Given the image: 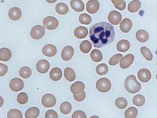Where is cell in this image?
Wrapping results in <instances>:
<instances>
[{
  "mask_svg": "<svg viewBox=\"0 0 157 118\" xmlns=\"http://www.w3.org/2000/svg\"><path fill=\"white\" fill-rule=\"evenodd\" d=\"M79 21L82 24L88 25L91 22L92 18L90 15L85 13V14H82L79 15Z\"/></svg>",
  "mask_w": 157,
  "mask_h": 118,
  "instance_id": "38",
  "label": "cell"
},
{
  "mask_svg": "<svg viewBox=\"0 0 157 118\" xmlns=\"http://www.w3.org/2000/svg\"><path fill=\"white\" fill-rule=\"evenodd\" d=\"M138 111L135 107H130L125 111L124 116L125 118H136L138 116Z\"/></svg>",
  "mask_w": 157,
  "mask_h": 118,
  "instance_id": "27",
  "label": "cell"
},
{
  "mask_svg": "<svg viewBox=\"0 0 157 118\" xmlns=\"http://www.w3.org/2000/svg\"><path fill=\"white\" fill-rule=\"evenodd\" d=\"M50 67V63L46 60H39L36 65V70L40 73H46Z\"/></svg>",
  "mask_w": 157,
  "mask_h": 118,
  "instance_id": "9",
  "label": "cell"
},
{
  "mask_svg": "<svg viewBox=\"0 0 157 118\" xmlns=\"http://www.w3.org/2000/svg\"><path fill=\"white\" fill-rule=\"evenodd\" d=\"M134 61V56L132 54H128L122 57L120 60V66L122 69H127L130 66Z\"/></svg>",
  "mask_w": 157,
  "mask_h": 118,
  "instance_id": "8",
  "label": "cell"
},
{
  "mask_svg": "<svg viewBox=\"0 0 157 118\" xmlns=\"http://www.w3.org/2000/svg\"><path fill=\"white\" fill-rule=\"evenodd\" d=\"M115 7L117 9L120 10V11L124 10L126 8V2L125 1H124L121 5H120V6H115Z\"/></svg>",
  "mask_w": 157,
  "mask_h": 118,
  "instance_id": "45",
  "label": "cell"
},
{
  "mask_svg": "<svg viewBox=\"0 0 157 118\" xmlns=\"http://www.w3.org/2000/svg\"><path fill=\"white\" fill-rule=\"evenodd\" d=\"M87 11L90 14L97 13L100 8V2L98 0H90L86 6Z\"/></svg>",
  "mask_w": 157,
  "mask_h": 118,
  "instance_id": "11",
  "label": "cell"
},
{
  "mask_svg": "<svg viewBox=\"0 0 157 118\" xmlns=\"http://www.w3.org/2000/svg\"><path fill=\"white\" fill-rule=\"evenodd\" d=\"M41 102L44 106L46 108H51L56 105V98L53 95L47 93L43 96L41 99Z\"/></svg>",
  "mask_w": 157,
  "mask_h": 118,
  "instance_id": "6",
  "label": "cell"
},
{
  "mask_svg": "<svg viewBox=\"0 0 157 118\" xmlns=\"http://www.w3.org/2000/svg\"><path fill=\"white\" fill-rule=\"evenodd\" d=\"M74 50L73 47L70 45H67L63 49L61 53L62 59L64 61H69L71 60L74 55Z\"/></svg>",
  "mask_w": 157,
  "mask_h": 118,
  "instance_id": "14",
  "label": "cell"
},
{
  "mask_svg": "<svg viewBox=\"0 0 157 118\" xmlns=\"http://www.w3.org/2000/svg\"><path fill=\"white\" fill-rule=\"evenodd\" d=\"M47 2H48V3H50V4H52V3H54V2H56L57 0H45Z\"/></svg>",
  "mask_w": 157,
  "mask_h": 118,
  "instance_id": "47",
  "label": "cell"
},
{
  "mask_svg": "<svg viewBox=\"0 0 157 118\" xmlns=\"http://www.w3.org/2000/svg\"><path fill=\"white\" fill-rule=\"evenodd\" d=\"M72 118H86V113L82 111L74 112L72 115Z\"/></svg>",
  "mask_w": 157,
  "mask_h": 118,
  "instance_id": "41",
  "label": "cell"
},
{
  "mask_svg": "<svg viewBox=\"0 0 157 118\" xmlns=\"http://www.w3.org/2000/svg\"><path fill=\"white\" fill-rule=\"evenodd\" d=\"M108 72V67L105 63H102L98 65L96 67V72L99 75H104Z\"/></svg>",
  "mask_w": 157,
  "mask_h": 118,
  "instance_id": "37",
  "label": "cell"
},
{
  "mask_svg": "<svg viewBox=\"0 0 157 118\" xmlns=\"http://www.w3.org/2000/svg\"><path fill=\"white\" fill-rule=\"evenodd\" d=\"M45 28L44 26L37 25L32 28L30 32L31 37L35 40H39L43 38L45 34Z\"/></svg>",
  "mask_w": 157,
  "mask_h": 118,
  "instance_id": "4",
  "label": "cell"
},
{
  "mask_svg": "<svg viewBox=\"0 0 157 118\" xmlns=\"http://www.w3.org/2000/svg\"><path fill=\"white\" fill-rule=\"evenodd\" d=\"M90 56L93 61L95 62H97V63L101 61L103 58L101 52H100L99 50H97V49L93 50L91 53Z\"/></svg>",
  "mask_w": 157,
  "mask_h": 118,
  "instance_id": "30",
  "label": "cell"
},
{
  "mask_svg": "<svg viewBox=\"0 0 157 118\" xmlns=\"http://www.w3.org/2000/svg\"><path fill=\"white\" fill-rule=\"evenodd\" d=\"M64 73L65 78L68 81H72L75 79L76 74L75 73V71L71 67H67L66 69H65Z\"/></svg>",
  "mask_w": 157,
  "mask_h": 118,
  "instance_id": "26",
  "label": "cell"
},
{
  "mask_svg": "<svg viewBox=\"0 0 157 118\" xmlns=\"http://www.w3.org/2000/svg\"><path fill=\"white\" fill-rule=\"evenodd\" d=\"M138 78L143 83L148 82L150 81L151 78V73L149 70L147 69H141L138 72Z\"/></svg>",
  "mask_w": 157,
  "mask_h": 118,
  "instance_id": "13",
  "label": "cell"
},
{
  "mask_svg": "<svg viewBox=\"0 0 157 118\" xmlns=\"http://www.w3.org/2000/svg\"><path fill=\"white\" fill-rule=\"evenodd\" d=\"M43 24L46 29L50 30H52L56 29L57 28L59 22L56 18L49 16L45 17L44 19Z\"/></svg>",
  "mask_w": 157,
  "mask_h": 118,
  "instance_id": "5",
  "label": "cell"
},
{
  "mask_svg": "<svg viewBox=\"0 0 157 118\" xmlns=\"http://www.w3.org/2000/svg\"><path fill=\"white\" fill-rule=\"evenodd\" d=\"M85 85L82 81H77L71 86L70 90L74 95H77L84 91Z\"/></svg>",
  "mask_w": 157,
  "mask_h": 118,
  "instance_id": "15",
  "label": "cell"
},
{
  "mask_svg": "<svg viewBox=\"0 0 157 118\" xmlns=\"http://www.w3.org/2000/svg\"><path fill=\"white\" fill-rule=\"evenodd\" d=\"M79 49H80V50L82 53H88L92 49V45L89 41L85 40L81 43V44L79 45Z\"/></svg>",
  "mask_w": 157,
  "mask_h": 118,
  "instance_id": "29",
  "label": "cell"
},
{
  "mask_svg": "<svg viewBox=\"0 0 157 118\" xmlns=\"http://www.w3.org/2000/svg\"><path fill=\"white\" fill-rule=\"evenodd\" d=\"M115 105L116 106L121 109H125L127 105H128V102L127 100L124 98V97H118L115 100Z\"/></svg>",
  "mask_w": 157,
  "mask_h": 118,
  "instance_id": "33",
  "label": "cell"
},
{
  "mask_svg": "<svg viewBox=\"0 0 157 118\" xmlns=\"http://www.w3.org/2000/svg\"><path fill=\"white\" fill-rule=\"evenodd\" d=\"M88 34V29L82 26H79L74 30V35L78 38H84L87 36Z\"/></svg>",
  "mask_w": 157,
  "mask_h": 118,
  "instance_id": "21",
  "label": "cell"
},
{
  "mask_svg": "<svg viewBox=\"0 0 157 118\" xmlns=\"http://www.w3.org/2000/svg\"><path fill=\"white\" fill-rule=\"evenodd\" d=\"M141 7V2L139 0H133L129 3L128 10L130 13L137 12Z\"/></svg>",
  "mask_w": 157,
  "mask_h": 118,
  "instance_id": "23",
  "label": "cell"
},
{
  "mask_svg": "<svg viewBox=\"0 0 157 118\" xmlns=\"http://www.w3.org/2000/svg\"><path fill=\"white\" fill-rule=\"evenodd\" d=\"M114 27L107 22H100L93 25L90 29V39L97 48H102L114 40Z\"/></svg>",
  "mask_w": 157,
  "mask_h": 118,
  "instance_id": "1",
  "label": "cell"
},
{
  "mask_svg": "<svg viewBox=\"0 0 157 118\" xmlns=\"http://www.w3.org/2000/svg\"><path fill=\"white\" fill-rule=\"evenodd\" d=\"M8 67L7 65L0 63V76H3L7 73Z\"/></svg>",
  "mask_w": 157,
  "mask_h": 118,
  "instance_id": "44",
  "label": "cell"
},
{
  "mask_svg": "<svg viewBox=\"0 0 157 118\" xmlns=\"http://www.w3.org/2000/svg\"><path fill=\"white\" fill-rule=\"evenodd\" d=\"M40 111L39 108L36 107H32L29 108L27 111L25 112V118H36L40 115Z\"/></svg>",
  "mask_w": 157,
  "mask_h": 118,
  "instance_id": "24",
  "label": "cell"
},
{
  "mask_svg": "<svg viewBox=\"0 0 157 118\" xmlns=\"http://www.w3.org/2000/svg\"><path fill=\"white\" fill-rule=\"evenodd\" d=\"M96 88L100 92L106 93L111 88V83L107 78H101L97 81Z\"/></svg>",
  "mask_w": 157,
  "mask_h": 118,
  "instance_id": "3",
  "label": "cell"
},
{
  "mask_svg": "<svg viewBox=\"0 0 157 118\" xmlns=\"http://www.w3.org/2000/svg\"></svg>",
  "mask_w": 157,
  "mask_h": 118,
  "instance_id": "50",
  "label": "cell"
},
{
  "mask_svg": "<svg viewBox=\"0 0 157 118\" xmlns=\"http://www.w3.org/2000/svg\"><path fill=\"white\" fill-rule=\"evenodd\" d=\"M112 2L114 4V6H120L124 1V0H111Z\"/></svg>",
  "mask_w": 157,
  "mask_h": 118,
  "instance_id": "46",
  "label": "cell"
},
{
  "mask_svg": "<svg viewBox=\"0 0 157 118\" xmlns=\"http://www.w3.org/2000/svg\"><path fill=\"white\" fill-rule=\"evenodd\" d=\"M132 102L136 106H142L145 102V97L142 95H137L134 97Z\"/></svg>",
  "mask_w": 157,
  "mask_h": 118,
  "instance_id": "32",
  "label": "cell"
},
{
  "mask_svg": "<svg viewBox=\"0 0 157 118\" xmlns=\"http://www.w3.org/2000/svg\"><path fill=\"white\" fill-rule=\"evenodd\" d=\"M7 118H22V114L20 110L13 109L8 112Z\"/></svg>",
  "mask_w": 157,
  "mask_h": 118,
  "instance_id": "36",
  "label": "cell"
},
{
  "mask_svg": "<svg viewBox=\"0 0 157 118\" xmlns=\"http://www.w3.org/2000/svg\"><path fill=\"white\" fill-rule=\"evenodd\" d=\"M156 77H157V76H156Z\"/></svg>",
  "mask_w": 157,
  "mask_h": 118,
  "instance_id": "49",
  "label": "cell"
},
{
  "mask_svg": "<svg viewBox=\"0 0 157 118\" xmlns=\"http://www.w3.org/2000/svg\"><path fill=\"white\" fill-rule=\"evenodd\" d=\"M63 76L62 70L59 67H54L50 71V77L53 81H59Z\"/></svg>",
  "mask_w": 157,
  "mask_h": 118,
  "instance_id": "17",
  "label": "cell"
},
{
  "mask_svg": "<svg viewBox=\"0 0 157 118\" xmlns=\"http://www.w3.org/2000/svg\"><path fill=\"white\" fill-rule=\"evenodd\" d=\"M132 22L129 18H124L121 22L120 25V27L122 32L125 33H128L132 29Z\"/></svg>",
  "mask_w": 157,
  "mask_h": 118,
  "instance_id": "18",
  "label": "cell"
},
{
  "mask_svg": "<svg viewBox=\"0 0 157 118\" xmlns=\"http://www.w3.org/2000/svg\"><path fill=\"white\" fill-rule=\"evenodd\" d=\"M86 92L84 91L82 93H79V94H77V95H74L73 94V97L74 99L77 100V102H81L82 100H84L86 98Z\"/></svg>",
  "mask_w": 157,
  "mask_h": 118,
  "instance_id": "42",
  "label": "cell"
},
{
  "mask_svg": "<svg viewBox=\"0 0 157 118\" xmlns=\"http://www.w3.org/2000/svg\"><path fill=\"white\" fill-rule=\"evenodd\" d=\"M90 118H100L98 116H92L91 117H90Z\"/></svg>",
  "mask_w": 157,
  "mask_h": 118,
  "instance_id": "48",
  "label": "cell"
},
{
  "mask_svg": "<svg viewBox=\"0 0 157 118\" xmlns=\"http://www.w3.org/2000/svg\"><path fill=\"white\" fill-rule=\"evenodd\" d=\"M122 57V54H115L114 56L111 57V58L109 59V65H111V66L116 65L118 63L120 60H121Z\"/></svg>",
  "mask_w": 157,
  "mask_h": 118,
  "instance_id": "40",
  "label": "cell"
},
{
  "mask_svg": "<svg viewBox=\"0 0 157 118\" xmlns=\"http://www.w3.org/2000/svg\"><path fill=\"white\" fill-rule=\"evenodd\" d=\"M12 53L8 48H2L0 50V60L3 61H7L11 58Z\"/></svg>",
  "mask_w": 157,
  "mask_h": 118,
  "instance_id": "25",
  "label": "cell"
},
{
  "mask_svg": "<svg viewBox=\"0 0 157 118\" xmlns=\"http://www.w3.org/2000/svg\"><path fill=\"white\" fill-rule=\"evenodd\" d=\"M71 110V104L68 102H64L60 105V111L63 114H68Z\"/></svg>",
  "mask_w": 157,
  "mask_h": 118,
  "instance_id": "34",
  "label": "cell"
},
{
  "mask_svg": "<svg viewBox=\"0 0 157 118\" xmlns=\"http://www.w3.org/2000/svg\"><path fill=\"white\" fill-rule=\"evenodd\" d=\"M56 10L59 14L65 15L68 12V7L66 4L59 2L57 4Z\"/></svg>",
  "mask_w": 157,
  "mask_h": 118,
  "instance_id": "28",
  "label": "cell"
},
{
  "mask_svg": "<svg viewBox=\"0 0 157 118\" xmlns=\"http://www.w3.org/2000/svg\"><path fill=\"white\" fill-rule=\"evenodd\" d=\"M19 74H20V76L22 78L27 79L31 76L32 71H31V69L29 67H22L20 70Z\"/></svg>",
  "mask_w": 157,
  "mask_h": 118,
  "instance_id": "31",
  "label": "cell"
},
{
  "mask_svg": "<svg viewBox=\"0 0 157 118\" xmlns=\"http://www.w3.org/2000/svg\"><path fill=\"white\" fill-rule=\"evenodd\" d=\"M70 6L76 12H81L84 10V4L81 0H71Z\"/></svg>",
  "mask_w": 157,
  "mask_h": 118,
  "instance_id": "20",
  "label": "cell"
},
{
  "mask_svg": "<svg viewBox=\"0 0 157 118\" xmlns=\"http://www.w3.org/2000/svg\"><path fill=\"white\" fill-rule=\"evenodd\" d=\"M108 19L111 24L118 25L121 21L122 15L120 13L117 11H112L108 14Z\"/></svg>",
  "mask_w": 157,
  "mask_h": 118,
  "instance_id": "10",
  "label": "cell"
},
{
  "mask_svg": "<svg viewBox=\"0 0 157 118\" xmlns=\"http://www.w3.org/2000/svg\"><path fill=\"white\" fill-rule=\"evenodd\" d=\"M141 54H143L144 57L148 61H151L152 59L153 58L152 54L151 52L150 51V49H148L146 47H142L141 48Z\"/></svg>",
  "mask_w": 157,
  "mask_h": 118,
  "instance_id": "35",
  "label": "cell"
},
{
  "mask_svg": "<svg viewBox=\"0 0 157 118\" xmlns=\"http://www.w3.org/2000/svg\"><path fill=\"white\" fill-rule=\"evenodd\" d=\"M136 38L137 40L141 43H145L149 39L148 32L144 30H139L136 33Z\"/></svg>",
  "mask_w": 157,
  "mask_h": 118,
  "instance_id": "19",
  "label": "cell"
},
{
  "mask_svg": "<svg viewBox=\"0 0 157 118\" xmlns=\"http://www.w3.org/2000/svg\"><path fill=\"white\" fill-rule=\"evenodd\" d=\"M22 15L21 10L18 7L11 8L8 12L10 18L13 21L18 20Z\"/></svg>",
  "mask_w": 157,
  "mask_h": 118,
  "instance_id": "16",
  "label": "cell"
},
{
  "mask_svg": "<svg viewBox=\"0 0 157 118\" xmlns=\"http://www.w3.org/2000/svg\"><path fill=\"white\" fill-rule=\"evenodd\" d=\"M45 118H58L57 113L54 110H48L45 113Z\"/></svg>",
  "mask_w": 157,
  "mask_h": 118,
  "instance_id": "43",
  "label": "cell"
},
{
  "mask_svg": "<svg viewBox=\"0 0 157 118\" xmlns=\"http://www.w3.org/2000/svg\"><path fill=\"white\" fill-rule=\"evenodd\" d=\"M28 100H29L28 95L27 93L24 92L20 93L17 96V102L20 104H25L28 102Z\"/></svg>",
  "mask_w": 157,
  "mask_h": 118,
  "instance_id": "39",
  "label": "cell"
},
{
  "mask_svg": "<svg viewBox=\"0 0 157 118\" xmlns=\"http://www.w3.org/2000/svg\"><path fill=\"white\" fill-rule=\"evenodd\" d=\"M130 48V43L127 40H121L117 44V49L121 52H127Z\"/></svg>",
  "mask_w": 157,
  "mask_h": 118,
  "instance_id": "22",
  "label": "cell"
},
{
  "mask_svg": "<svg viewBox=\"0 0 157 118\" xmlns=\"http://www.w3.org/2000/svg\"><path fill=\"white\" fill-rule=\"evenodd\" d=\"M42 52L45 56L53 57L57 54V49L53 44H47L43 47Z\"/></svg>",
  "mask_w": 157,
  "mask_h": 118,
  "instance_id": "12",
  "label": "cell"
},
{
  "mask_svg": "<svg viewBox=\"0 0 157 118\" xmlns=\"http://www.w3.org/2000/svg\"><path fill=\"white\" fill-rule=\"evenodd\" d=\"M125 88L129 93H136L141 88V85L139 83L134 75H129L125 81Z\"/></svg>",
  "mask_w": 157,
  "mask_h": 118,
  "instance_id": "2",
  "label": "cell"
},
{
  "mask_svg": "<svg viewBox=\"0 0 157 118\" xmlns=\"http://www.w3.org/2000/svg\"><path fill=\"white\" fill-rule=\"evenodd\" d=\"M24 86V83L21 79L15 77L11 79L10 83V88L13 92H18L21 90Z\"/></svg>",
  "mask_w": 157,
  "mask_h": 118,
  "instance_id": "7",
  "label": "cell"
}]
</instances>
